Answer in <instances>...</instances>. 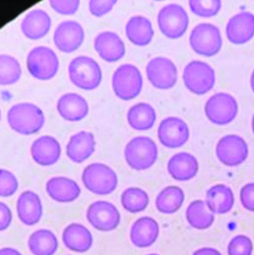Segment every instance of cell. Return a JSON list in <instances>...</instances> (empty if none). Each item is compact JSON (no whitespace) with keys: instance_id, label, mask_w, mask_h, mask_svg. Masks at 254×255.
I'll use <instances>...</instances> for the list:
<instances>
[{"instance_id":"cell-31","label":"cell","mask_w":254,"mask_h":255,"mask_svg":"<svg viewBox=\"0 0 254 255\" xmlns=\"http://www.w3.org/2000/svg\"><path fill=\"white\" fill-rule=\"evenodd\" d=\"M188 224L197 230H206L215 222V214L209 209L206 200L195 199L191 201L185 212Z\"/></svg>"},{"instance_id":"cell-24","label":"cell","mask_w":254,"mask_h":255,"mask_svg":"<svg viewBox=\"0 0 254 255\" xmlns=\"http://www.w3.org/2000/svg\"><path fill=\"white\" fill-rule=\"evenodd\" d=\"M46 191L53 200L61 203L72 202L81 195V187L70 178L52 177L46 183Z\"/></svg>"},{"instance_id":"cell-37","label":"cell","mask_w":254,"mask_h":255,"mask_svg":"<svg viewBox=\"0 0 254 255\" xmlns=\"http://www.w3.org/2000/svg\"><path fill=\"white\" fill-rule=\"evenodd\" d=\"M18 188V181L13 173L8 170L0 169V197H9Z\"/></svg>"},{"instance_id":"cell-11","label":"cell","mask_w":254,"mask_h":255,"mask_svg":"<svg viewBox=\"0 0 254 255\" xmlns=\"http://www.w3.org/2000/svg\"><path fill=\"white\" fill-rule=\"evenodd\" d=\"M87 220L100 232H111L118 228L121 216L113 203L106 200H97L89 206Z\"/></svg>"},{"instance_id":"cell-23","label":"cell","mask_w":254,"mask_h":255,"mask_svg":"<svg viewBox=\"0 0 254 255\" xmlns=\"http://www.w3.org/2000/svg\"><path fill=\"white\" fill-rule=\"evenodd\" d=\"M167 168L173 179L187 181L197 174L199 164L194 155L188 151H180L170 158Z\"/></svg>"},{"instance_id":"cell-25","label":"cell","mask_w":254,"mask_h":255,"mask_svg":"<svg viewBox=\"0 0 254 255\" xmlns=\"http://www.w3.org/2000/svg\"><path fill=\"white\" fill-rule=\"evenodd\" d=\"M95 136L90 131H80L73 134L66 145V155L73 163H83L95 151Z\"/></svg>"},{"instance_id":"cell-35","label":"cell","mask_w":254,"mask_h":255,"mask_svg":"<svg viewBox=\"0 0 254 255\" xmlns=\"http://www.w3.org/2000/svg\"><path fill=\"white\" fill-rule=\"evenodd\" d=\"M189 7L193 13L202 17L216 15L221 7V0H189Z\"/></svg>"},{"instance_id":"cell-30","label":"cell","mask_w":254,"mask_h":255,"mask_svg":"<svg viewBox=\"0 0 254 255\" xmlns=\"http://www.w3.org/2000/svg\"><path fill=\"white\" fill-rule=\"evenodd\" d=\"M59 243L56 235L48 229H39L28 239V247L33 255H54Z\"/></svg>"},{"instance_id":"cell-39","label":"cell","mask_w":254,"mask_h":255,"mask_svg":"<svg viewBox=\"0 0 254 255\" xmlns=\"http://www.w3.org/2000/svg\"><path fill=\"white\" fill-rule=\"evenodd\" d=\"M116 2V0H91L89 2V9L93 15L101 17L111 11Z\"/></svg>"},{"instance_id":"cell-28","label":"cell","mask_w":254,"mask_h":255,"mask_svg":"<svg viewBox=\"0 0 254 255\" xmlns=\"http://www.w3.org/2000/svg\"><path fill=\"white\" fill-rule=\"evenodd\" d=\"M125 33L132 44L136 46H146L154 37V28L147 17L134 15L127 21Z\"/></svg>"},{"instance_id":"cell-40","label":"cell","mask_w":254,"mask_h":255,"mask_svg":"<svg viewBox=\"0 0 254 255\" xmlns=\"http://www.w3.org/2000/svg\"><path fill=\"white\" fill-rule=\"evenodd\" d=\"M240 201L244 209L254 212V182L246 183L240 190Z\"/></svg>"},{"instance_id":"cell-29","label":"cell","mask_w":254,"mask_h":255,"mask_svg":"<svg viewBox=\"0 0 254 255\" xmlns=\"http://www.w3.org/2000/svg\"><path fill=\"white\" fill-rule=\"evenodd\" d=\"M157 114L155 108L145 102L134 104L127 112V121L130 127L138 131L151 128L155 125Z\"/></svg>"},{"instance_id":"cell-41","label":"cell","mask_w":254,"mask_h":255,"mask_svg":"<svg viewBox=\"0 0 254 255\" xmlns=\"http://www.w3.org/2000/svg\"><path fill=\"white\" fill-rule=\"evenodd\" d=\"M12 222V213L7 205L0 201V232L5 231Z\"/></svg>"},{"instance_id":"cell-17","label":"cell","mask_w":254,"mask_h":255,"mask_svg":"<svg viewBox=\"0 0 254 255\" xmlns=\"http://www.w3.org/2000/svg\"><path fill=\"white\" fill-rule=\"evenodd\" d=\"M160 235V225L151 217L137 219L130 228L129 238L137 248H147L158 240Z\"/></svg>"},{"instance_id":"cell-18","label":"cell","mask_w":254,"mask_h":255,"mask_svg":"<svg viewBox=\"0 0 254 255\" xmlns=\"http://www.w3.org/2000/svg\"><path fill=\"white\" fill-rule=\"evenodd\" d=\"M16 213L23 225L34 226L38 224L43 216V205L40 196L32 190L21 192L16 200Z\"/></svg>"},{"instance_id":"cell-36","label":"cell","mask_w":254,"mask_h":255,"mask_svg":"<svg viewBox=\"0 0 254 255\" xmlns=\"http://www.w3.org/2000/svg\"><path fill=\"white\" fill-rule=\"evenodd\" d=\"M227 252L228 255H252L253 242L246 235H237L229 242Z\"/></svg>"},{"instance_id":"cell-10","label":"cell","mask_w":254,"mask_h":255,"mask_svg":"<svg viewBox=\"0 0 254 255\" xmlns=\"http://www.w3.org/2000/svg\"><path fill=\"white\" fill-rule=\"evenodd\" d=\"M205 113L213 123H230L238 114L237 100L226 92L216 93L206 102Z\"/></svg>"},{"instance_id":"cell-4","label":"cell","mask_w":254,"mask_h":255,"mask_svg":"<svg viewBox=\"0 0 254 255\" xmlns=\"http://www.w3.org/2000/svg\"><path fill=\"white\" fill-rule=\"evenodd\" d=\"M68 75L71 83L82 90L97 89L102 82V69L98 62L89 56H78L68 65Z\"/></svg>"},{"instance_id":"cell-46","label":"cell","mask_w":254,"mask_h":255,"mask_svg":"<svg viewBox=\"0 0 254 255\" xmlns=\"http://www.w3.org/2000/svg\"><path fill=\"white\" fill-rule=\"evenodd\" d=\"M147 255H160V254H157V253H150V254H147Z\"/></svg>"},{"instance_id":"cell-14","label":"cell","mask_w":254,"mask_h":255,"mask_svg":"<svg viewBox=\"0 0 254 255\" xmlns=\"http://www.w3.org/2000/svg\"><path fill=\"white\" fill-rule=\"evenodd\" d=\"M189 135V126L180 117H166L158 127L159 140L163 145L170 148L182 146L188 140Z\"/></svg>"},{"instance_id":"cell-20","label":"cell","mask_w":254,"mask_h":255,"mask_svg":"<svg viewBox=\"0 0 254 255\" xmlns=\"http://www.w3.org/2000/svg\"><path fill=\"white\" fill-rule=\"evenodd\" d=\"M94 46L99 56L107 62L118 61L125 55L124 42L113 32L100 33L95 38Z\"/></svg>"},{"instance_id":"cell-27","label":"cell","mask_w":254,"mask_h":255,"mask_svg":"<svg viewBox=\"0 0 254 255\" xmlns=\"http://www.w3.org/2000/svg\"><path fill=\"white\" fill-rule=\"evenodd\" d=\"M206 202L214 214H227L234 207V192L230 186L226 184H215L208 189Z\"/></svg>"},{"instance_id":"cell-9","label":"cell","mask_w":254,"mask_h":255,"mask_svg":"<svg viewBox=\"0 0 254 255\" xmlns=\"http://www.w3.org/2000/svg\"><path fill=\"white\" fill-rule=\"evenodd\" d=\"M158 24L159 29L166 37L178 39L186 32L189 24V16L182 5L169 3L159 10Z\"/></svg>"},{"instance_id":"cell-2","label":"cell","mask_w":254,"mask_h":255,"mask_svg":"<svg viewBox=\"0 0 254 255\" xmlns=\"http://www.w3.org/2000/svg\"><path fill=\"white\" fill-rule=\"evenodd\" d=\"M158 146L148 136H135L128 141L124 149L125 161L130 168L142 171L150 168L158 159Z\"/></svg>"},{"instance_id":"cell-1","label":"cell","mask_w":254,"mask_h":255,"mask_svg":"<svg viewBox=\"0 0 254 255\" xmlns=\"http://www.w3.org/2000/svg\"><path fill=\"white\" fill-rule=\"evenodd\" d=\"M7 122L11 129L23 135H32L41 130L45 116L41 108L33 103H18L7 112Z\"/></svg>"},{"instance_id":"cell-16","label":"cell","mask_w":254,"mask_h":255,"mask_svg":"<svg viewBox=\"0 0 254 255\" xmlns=\"http://www.w3.org/2000/svg\"><path fill=\"white\" fill-rule=\"evenodd\" d=\"M226 34L234 44L248 42L254 36V14L243 10L232 15L227 22Z\"/></svg>"},{"instance_id":"cell-45","label":"cell","mask_w":254,"mask_h":255,"mask_svg":"<svg viewBox=\"0 0 254 255\" xmlns=\"http://www.w3.org/2000/svg\"><path fill=\"white\" fill-rule=\"evenodd\" d=\"M252 131H253V133H254V114H253V116H252Z\"/></svg>"},{"instance_id":"cell-33","label":"cell","mask_w":254,"mask_h":255,"mask_svg":"<svg viewBox=\"0 0 254 255\" xmlns=\"http://www.w3.org/2000/svg\"><path fill=\"white\" fill-rule=\"evenodd\" d=\"M149 203V197L145 190L139 187H128L121 194L123 209L131 214L143 212Z\"/></svg>"},{"instance_id":"cell-43","label":"cell","mask_w":254,"mask_h":255,"mask_svg":"<svg viewBox=\"0 0 254 255\" xmlns=\"http://www.w3.org/2000/svg\"><path fill=\"white\" fill-rule=\"evenodd\" d=\"M0 255H22V253L12 247H2L0 248Z\"/></svg>"},{"instance_id":"cell-12","label":"cell","mask_w":254,"mask_h":255,"mask_svg":"<svg viewBox=\"0 0 254 255\" xmlns=\"http://www.w3.org/2000/svg\"><path fill=\"white\" fill-rule=\"evenodd\" d=\"M145 72L148 82L160 90L171 89L178 79L176 64L164 56L151 58L146 64Z\"/></svg>"},{"instance_id":"cell-34","label":"cell","mask_w":254,"mask_h":255,"mask_svg":"<svg viewBox=\"0 0 254 255\" xmlns=\"http://www.w3.org/2000/svg\"><path fill=\"white\" fill-rule=\"evenodd\" d=\"M21 76L19 62L10 55H0V86H10L17 83Z\"/></svg>"},{"instance_id":"cell-47","label":"cell","mask_w":254,"mask_h":255,"mask_svg":"<svg viewBox=\"0 0 254 255\" xmlns=\"http://www.w3.org/2000/svg\"><path fill=\"white\" fill-rule=\"evenodd\" d=\"M0 120H1V111H0Z\"/></svg>"},{"instance_id":"cell-3","label":"cell","mask_w":254,"mask_h":255,"mask_svg":"<svg viewBox=\"0 0 254 255\" xmlns=\"http://www.w3.org/2000/svg\"><path fill=\"white\" fill-rule=\"evenodd\" d=\"M85 187L94 194L108 195L118 185V177L115 171L108 165L93 163L88 165L82 174Z\"/></svg>"},{"instance_id":"cell-22","label":"cell","mask_w":254,"mask_h":255,"mask_svg":"<svg viewBox=\"0 0 254 255\" xmlns=\"http://www.w3.org/2000/svg\"><path fill=\"white\" fill-rule=\"evenodd\" d=\"M56 108L59 115L70 122L81 121L89 113V104L87 100L76 93L62 95L57 101Z\"/></svg>"},{"instance_id":"cell-44","label":"cell","mask_w":254,"mask_h":255,"mask_svg":"<svg viewBox=\"0 0 254 255\" xmlns=\"http://www.w3.org/2000/svg\"><path fill=\"white\" fill-rule=\"evenodd\" d=\"M250 84H251V88H252V91L254 92V69L251 73V78H250Z\"/></svg>"},{"instance_id":"cell-38","label":"cell","mask_w":254,"mask_h":255,"mask_svg":"<svg viewBox=\"0 0 254 255\" xmlns=\"http://www.w3.org/2000/svg\"><path fill=\"white\" fill-rule=\"evenodd\" d=\"M49 4L56 12L64 15L74 14L80 7L79 0H50Z\"/></svg>"},{"instance_id":"cell-26","label":"cell","mask_w":254,"mask_h":255,"mask_svg":"<svg viewBox=\"0 0 254 255\" xmlns=\"http://www.w3.org/2000/svg\"><path fill=\"white\" fill-rule=\"evenodd\" d=\"M51 17L43 9H33L22 18L20 28L22 34L31 40H39L45 37L51 28Z\"/></svg>"},{"instance_id":"cell-42","label":"cell","mask_w":254,"mask_h":255,"mask_svg":"<svg viewBox=\"0 0 254 255\" xmlns=\"http://www.w3.org/2000/svg\"><path fill=\"white\" fill-rule=\"evenodd\" d=\"M192 255H222V253L213 247H202L195 250Z\"/></svg>"},{"instance_id":"cell-8","label":"cell","mask_w":254,"mask_h":255,"mask_svg":"<svg viewBox=\"0 0 254 255\" xmlns=\"http://www.w3.org/2000/svg\"><path fill=\"white\" fill-rule=\"evenodd\" d=\"M183 82L186 88L197 95L206 94L216 83L215 69L202 60H192L183 69Z\"/></svg>"},{"instance_id":"cell-21","label":"cell","mask_w":254,"mask_h":255,"mask_svg":"<svg viewBox=\"0 0 254 255\" xmlns=\"http://www.w3.org/2000/svg\"><path fill=\"white\" fill-rule=\"evenodd\" d=\"M62 241L65 247L70 251L85 253L92 248L94 238L86 226L80 223H71L64 228Z\"/></svg>"},{"instance_id":"cell-5","label":"cell","mask_w":254,"mask_h":255,"mask_svg":"<svg viewBox=\"0 0 254 255\" xmlns=\"http://www.w3.org/2000/svg\"><path fill=\"white\" fill-rule=\"evenodd\" d=\"M142 85L141 72L135 65L122 64L113 73V91L121 100L129 101L136 98L141 92Z\"/></svg>"},{"instance_id":"cell-7","label":"cell","mask_w":254,"mask_h":255,"mask_svg":"<svg viewBox=\"0 0 254 255\" xmlns=\"http://www.w3.org/2000/svg\"><path fill=\"white\" fill-rule=\"evenodd\" d=\"M27 67L35 79L48 81L53 79L58 72L59 60L52 49L46 46H38L29 52Z\"/></svg>"},{"instance_id":"cell-15","label":"cell","mask_w":254,"mask_h":255,"mask_svg":"<svg viewBox=\"0 0 254 255\" xmlns=\"http://www.w3.org/2000/svg\"><path fill=\"white\" fill-rule=\"evenodd\" d=\"M53 39L55 46L61 52L71 53L82 46L85 40V31L80 22L64 20L58 24Z\"/></svg>"},{"instance_id":"cell-19","label":"cell","mask_w":254,"mask_h":255,"mask_svg":"<svg viewBox=\"0 0 254 255\" xmlns=\"http://www.w3.org/2000/svg\"><path fill=\"white\" fill-rule=\"evenodd\" d=\"M31 155L38 165L51 166L60 159L61 146L55 137L43 135L32 143Z\"/></svg>"},{"instance_id":"cell-32","label":"cell","mask_w":254,"mask_h":255,"mask_svg":"<svg viewBox=\"0 0 254 255\" xmlns=\"http://www.w3.org/2000/svg\"><path fill=\"white\" fill-rule=\"evenodd\" d=\"M185 199V193L179 186L170 185L160 191L156 198L157 210L166 215H171L180 210Z\"/></svg>"},{"instance_id":"cell-6","label":"cell","mask_w":254,"mask_h":255,"mask_svg":"<svg viewBox=\"0 0 254 255\" xmlns=\"http://www.w3.org/2000/svg\"><path fill=\"white\" fill-rule=\"evenodd\" d=\"M191 48L197 54L213 56L221 50L223 38L220 29L212 22H200L192 29L189 36Z\"/></svg>"},{"instance_id":"cell-13","label":"cell","mask_w":254,"mask_h":255,"mask_svg":"<svg viewBox=\"0 0 254 255\" xmlns=\"http://www.w3.org/2000/svg\"><path fill=\"white\" fill-rule=\"evenodd\" d=\"M216 154L223 164L237 166L247 159L248 144L238 134H226L219 139L216 145Z\"/></svg>"}]
</instances>
